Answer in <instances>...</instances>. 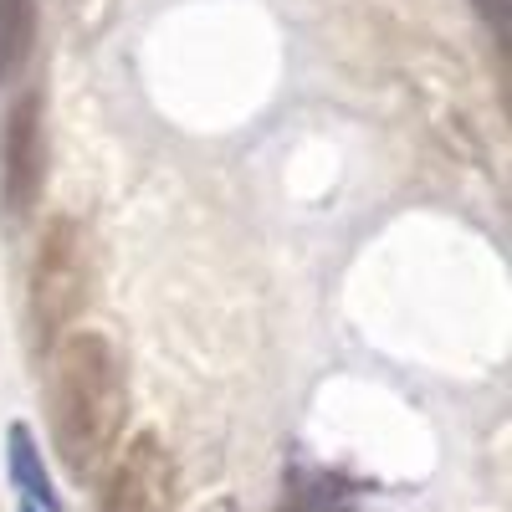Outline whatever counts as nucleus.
I'll use <instances>...</instances> for the list:
<instances>
[{
    "instance_id": "f03ea898",
    "label": "nucleus",
    "mask_w": 512,
    "mask_h": 512,
    "mask_svg": "<svg viewBox=\"0 0 512 512\" xmlns=\"http://www.w3.org/2000/svg\"><path fill=\"white\" fill-rule=\"evenodd\" d=\"M93 297V251L77 216H52L36 236L26 277V328L41 354H52Z\"/></svg>"
},
{
    "instance_id": "6e6552de",
    "label": "nucleus",
    "mask_w": 512,
    "mask_h": 512,
    "mask_svg": "<svg viewBox=\"0 0 512 512\" xmlns=\"http://www.w3.org/2000/svg\"><path fill=\"white\" fill-rule=\"evenodd\" d=\"M21 512H36V507H31V502H26V507H21Z\"/></svg>"
},
{
    "instance_id": "f257e3e1",
    "label": "nucleus",
    "mask_w": 512,
    "mask_h": 512,
    "mask_svg": "<svg viewBox=\"0 0 512 512\" xmlns=\"http://www.w3.org/2000/svg\"><path fill=\"white\" fill-rule=\"evenodd\" d=\"M128 420V369L108 333L77 328L52 349L47 379V431L67 477L88 482L118 451Z\"/></svg>"
},
{
    "instance_id": "0eeeda50",
    "label": "nucleus",
    "mask_w": 512,
    "mask_h": 512,
    "mask_svg": "<svg viewBox=\"0 0 512 512\" xmlns=\"http://www.w3.org/2000/svg\"><path fill=\"white\" fill-rule=\"evenodd\" d=\"M472 6H477V16L492 26L497 47L507 52V41H512V6H507V0H472Z\"/></svg>"
},
{
    "instance_id": "39448f33",
    "label": "nucleus",
    "mask_w": 512,
    "mask_h": 512,
    "mask_svg": "<svg viewBox=\"0 0 512 512\" xmlns=\"http://www.w3.org/2000/svg\"><path fill=\"white\" fill-rule=\"evenodd\" d=\"M36 47V0H0V88L16 82Z\"/></svg>"
},
{
    "instance_id": "20e7f679",
    "label": "nucleus",
    "mask_w": 512,
    "mask_h": 512,
    "mask_svg": "<svg viewBox=\"0 0 512 512\" xmlns=\"http://www.w3.org/2000/svg\"><path fill=\"white\" fill-rule=\"evenodd\" d=\"M47 180V144H41V93H21L0 128V205L11 221H26Z\"/></svg>"
},
{
    "instance_id": "7ed1b4c3",
    "label": "nucleus",
    "mask_w": 512,
    "mask_h": 512,
    "mask_svg": "<svg viewBox=\"0 0 512 512\" xmlns=\"http://www.w3.org/2000/svg\"><path fill=\"white\" fill-rule=\"evenodd\" d=\"M180 502V466L154 431H139L113 461L103 482L98 512H175Z\"/></svg>"
},
{
    "instance_id": "423d86ee",
    "label": "nucleus",
    "mask_w": 512,
    "mask_h": 512,
    "mask_svg": "<svg viewBox=\"0 0 512 512\" xmlns=\"http://www.w3.org/2000/svg\"><path fill=\"white\" fill-rule=\"evenodd\" d=\"M11 477H16L21 497L36 512H62L57 507V492H52V477H47V466H41V451H36L26 425H11Z\"/></svg>"
}]
</instances>
